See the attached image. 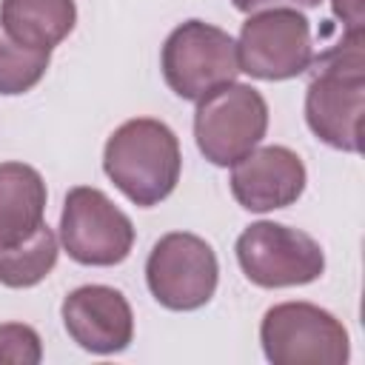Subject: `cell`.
<instances>
[{
  "instance_id": "1",
  "label": "cell",
  "mask_w": 365,
  "mask_h": 365,
  "mask_svg": "<svg viewBox=\"0 0 365 365\" xmlns=\"http://www.w3.org/2000/svg\"><path fill=\"white\" fill-rule=\"evenodd\" d=\"M362 31H342L339 46L317 60L305 91L308 128L328 145L359 151L362 137V94H365V57Z\"/></svg>"
},
{
  "instance_id": "2",
  "label": "cell",
  "mask_w": 365,
  "mask_h": 365,
  "mask_svg": "<svg viewBox=\"0 0 365 365\" xmlns=\"http://www.w3.org/2000/svg\"><path fill=\"white\" fill-rule=\"evenodd\" d=\"M103 168L134 205H157L180 180L182 157L177 134L151 117L125 120L106 143Z\"/></svg>"
},
{
  "instance_id": "3",
  "label": "cell",
  "mask_w": 365,
  "mask_h": 365,
  "mask_svg": "<svg viewBox=\"0 0 365 365\" xmlns=\"http://www.w3.org/2000/svg\"><path fill=\"white\" fill-rule=\"evenodd\" d=\"M160 63L168 88L182 100H202L240 74L234 37L202 20L177 26L163 46Z\"/></svg>"
},
{
  "instance_id": "4",
  "label": "cell",
  "mask_w": 365,
  "mask_h": 365,
  "mask_svg": "<svg viewBox=\"0 0 365 365\" xmlns=\"http://www.w3.org/2000/svg\"><path fill=\"white\" fill-rule=\"evenodd\" d=\"M259 339L274 365H342L351 354L345 325L311 302H279L268 308Z\"/></svg>"
},
{
  "instance_id": "5",
  "label": "cell",
  "mask_w": 365,
  "mask_h": 365,
  "mask_svg": "<svg viewBox=\"0 0 365 365\" xmlns=\"http://www.w3.org/2000/svg\"><path fill=\"white\" fill-rule=\"evenodd\" d=\"M268 128L262 94L242 83H228L202 100L194 111V137L202 157L214 165H234L259 145Z\"/></svg>"
},
{
  "instance_id": "6",
  "label": "cell",
  "mask_w": 365,
  "mask_h": 365,
  "mask_svg": "<svg viewBox=\"0 0 365 365\" xmlns=\"http://www.w3.org/2000/svg\"><path fill=\"white\" fill-rule=\"evenodd\" d=\"M237 262L259 288L305 285L325 271V254L311 234L268 220L254 222L240 234Z\"/></svg>"
},
{
  "instance_id": "7",
  "label": "cell",
  "mask_w": 365,
  "mask_h": 365,
  "mask_svg": "<svg viewBox=\"0 0 365 365\" xmlns=\"http://www.w3.org/2000/svg\"><path fill=\"white\" fill-rule=\"evenodd\" d=\"M217 277L220 265L214 248L188 231L160 237L145 259L148 291L171 311L202 308L217 291Z\"/></svg>"
},
{
  "instance_id": "8",
  "label": "cell",
  "mask_w": 365,
  "mask_h": 365,
  "mask_svg": "<svg viewBox=\"0 0 365 365\" xmlns=\"http://www.w3.org/2000/svg\"><path fill=\"white\" fill-rule=\"evenodd\" d=\"M240 71L257 80H291L314 60L308 20L297 9H265L242 23L237 40Z\"/></svg>"
},
{
  "instance_id": "9",
  "label": "cell",
  "mask_w": 365,
  "mask_h": 365,
  "mask_svg": "<svg viewBox=\"0 0 365 365\" xmlns=\"http://www.w3.org/2000/svg\"><path fill=\"white\" fill-rule=\"evenodd\" d=\"M60 240L80 265H117L131 254L134 225L103 191L77 185L63 202Z\"/></svg>"
},
{
  "instance_id": "10",
  "label": "cell",
  "mask_w": 365,
  "mask_h": 365,
  "mask_svg": "<svg viewBox=\"0 0 365 365\" xmlns=\"http://www.w3.org/2000/svg\"><path fill=\"white\" fill-rule=\"evenodd\" d=\"M63 325L68 336L91 354L125 351L134 336V314L128 299L108 285H83L63 299Z\"/></svg>"
},
{
  "instance_id": "11",
  "label": "cell",
  "mask_w": 365,
  "mask_h": 365,
  "mask_svg": "<svg viewBox=\"0 0 365 365\" xmlns=\"http://www.w3.org/2000/svg\"><path fill=\"white\" fill-rule=\"evenodd\" d=\"M305 165L285 145H262L234 163L231 194L248 211H274L299 200Z\"/></svg>"
},
{
  "instance_id": "12",
  "label": "cell",
  "mask_w": 365,
  "mask_h": 365,
  "mask_svg": "<svg viewBox=\"0 0 365 365\" xmlns=\"http://www.w3.org/2000/svg\"><path fill=\"white\" fill-rule=\"evenodd\" d=\"M46 182L26 163H0V248L17 245L43 225Z\"/></svg>"
},
{
  "instance_id": "13",
  "label": "cell",
  "mask_w": 365,
  "mask_h": 365,
  "mask_svg": "<svg viewBox=\"0 0 365 365\" xmlns=\"http://www.w3.org/2000/svg\"><path fill=\"white\" fill-rule=\"evenodd\" d=\"M77 9L74 0H3L0 29L31 48L51 51L74 29Z\"/></svg>"
},
{
  "instance_id": "14",
  "label": "cell",
  "mask_w": 365,
  "mask_h": 365,
  "mask_svg": "<svg viewBox=\"0 0 365 365\" xmlns=\"http://www.w3.org/2000/svg\"><path fill=\"white\" fill-rule=\"evenodd\" d=\"M60 254L57 234L43 222L17 245L0 248V282L9 288H31L48 277Z\"/></svg>"
},
{
  "instance_id": "15",
  "label": "cell",
  "mask_w": 365,
  "mask_h": 365,
  "mask_svg": "<svg viewBox=\"0 0 365 365\" xmlns=\"http://www.w3.org/2000/svg\"><path fill=\"white\" fill-rule=\"evenodd\" d=\"M48 60H51V51L23 46L0 29V94L11 97L34 88L43 80Z\"/></svg>"
},
{
  "instance_id": "16",
  "label": "cell",
  "mask_w": 365,
  "mask_h": 365,
  "mask_svg": "<svg viewBox=\"0 0 365 365\" xmlns=\"http://www.w3.org/2000/svg\"><path fill=\"white\" fill-rule=\"evenodd\" d=\"M43 356V345L34 328L23 322L0 325V365H37Z\"/></svg>"
},
{
  "instance_id": "17",
  "label": "cell",
  "mask_w": 365,
  "mask_h": 365,
  "mask_svg": "<svg viewBox=\"0 0 365 365\" xmlns=\"http://www.w3.org/2000/svg\"><path fill=\"white\" fill-rule=\"evenodd\" d=\"M334 14L345 23V31H362V0H334Z\"/></svg>"
},
{
  "instance_id": "18",
  "label": "cell",
  "mask_w": 365,
  "mask_h": 365,
  "mask_svg": "<svg viewBox=\"0 0 365 365\" xmlns=\"http://www.w3.org/2000/svg\"><path fill=\"white\" fill-rule=\"evenodd\" d=\"M240 11L254 14L259 9H279V6H319L322 0H231Z\"/></svg>"
}]
</instances>
